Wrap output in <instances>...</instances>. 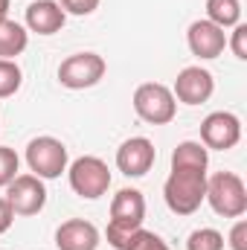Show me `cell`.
Wrapping results in <instances>:
<instances>
[{
  "label": "cell",
  "instance_id": "1",
  "mask_svg": "<svg viewBox=\"0 0 247 250\" xmlns=\"http://www.w3.org/2000/svg\"><path fill=\"white\" fill-rule=\"evenodd\" d=\"M145 221V198L140 189L125 187L111 201V221L105 230V239L114 250H125L134 230H140Z\"/></svg>",
  "mask_w": 247,
  "mask_h": 250
},
{
  "label": "cell",
  "instance_id": "2",
  "mask_svg": "<svg viewBox=\"0 0 247 250\" xmlns=\"http://www.w3.org/2000/svg\"><path fill=\"white\" fill-rule=\"evenodd\" d=\"M206 195V172H192V169H172L166 184H163V198L166 207L175 215H192L201 209Z\"/></svg>",
  "mask_w": 247,
  "mask_h": 250
},
{
  "label": "cell",
  "instance_id": "3",
  "mask_svg": "<svg viewBox=\"0 0 247 250\" xmlns=\"http://www.w3.org/2000/svg\"><path fill=\"white\" fill-rule=\"evenodd\" d=\"M204 201L221 218H242L247 212V187L236 172H215L212 178H206Z\"/></svg>",
  "mask_w": 247,
  "mask_h": 250
},
{
  "label": "cell",
  "instance_id": "4",
  "mask_svg": "<svg viewBox=\"0 0 247 250\" xmlns=\"http://www.w3.org/2000/svg\"><path fill=\"white\" fill-rule=\"evenodd\" d=\"M67 181H70V189L79 198L96 201V198L108 195V189H111V169L102 157L84 154V157H79L67 166Z\"/></svg>",
  "mask_w": 247,
  "mask_h": 250
},
{
  "label": "cell",
  "instance_id": "5",
  "mask_svg": "<svg viewBox=\"0 0 247 250\" xmlns=\"http://www.w3.org/2000/svg\"><path fill=\"white\" fill-rule=\"evenodd\" d=\"M134 111L143 123L148 125H169L178 114V99L172 93V87L160 84V82H145L134 90Z\"/></svg>",
  "mask_w": 247,
  "mask_h": 250
},
{
  "label": "cell",
  "instance_id": "6",
  "mask_svg": "<svg viewBox=\"0 0 247 250\" xmlns=\"http://www.w3.org/2000/svg\"><path fill=\"white\" fill-rule=\"evenodd\" d=\"M26 166L35 178L41 181H56L62 178L70 166V154H67V146L56 137H35L29 140L26 146Z\"/></svg>",
  "mask_w": 247,
  "mask_h": 250
},
{
  "label": "cell",
  "instance_id": "7",
  "mask_svg": "<svg viewBox=\"0 0 247 250\" xmlns=\"http://www.w3.org/2000/svg\"><path fill=\"white\" fill-rule=\"evenodd\" d=\"M105 70L108 64L99 53H73L59 64V82L70 90H84V87H93L105 79Z\"/></svg>",
  "mask_w": 247,
  "mask_h": 250
},
{
  "label": "cell",
  "instance_id": "8",
  "mask_svg": "<svg viewBox=\"0 0 247 250\" xmlns=\"http://www.w3.org/2000/svg\"><path fill=\"white\" fill-rule=\"evenodd\" d=\"M242 140V120L230 111H212L201 123V143L212 151H230Z\"/></svg>",
  "mask_w": 247,
  "mask_h": 250
},
{
  "label": "cell",
  "instance_id": "9",
  "mask_svg": "<svg viewBox=\"0 0 247 250\" xmlns=\"http://www.w3.org/2000/svg\"><path fill=\"white\" fill-rule=\"evenodd\" d=\"M6 201H9L15 215H38L47 207V187L32 172L29 175H18L6 187Z\"/></svg>",
  "mask_w": 247,
  "mask_h": 250
},
{
  "label": "cell",
  "instance_id": "10",
  "mask_svg": "<svg viewBox=\"0 0 247 250\" xmlns=\"http://www.w3.org/2000/svg\"><path fill=\"white\" fill-rule=\"evenodd\" d=\"M172 93H175L178 102H184L189 108L204 105V102H209V96L215 93V79H212V73H209L206 67L189 64V67H184V70L178 73Z\"/></svg>",
  "mask_w": 247,
  "mask_h": 250
},
{
  "label": "cell",
  "instance_id": "11",
  "mask_svg": "<svg viewBox=\"0 0 247 250\" xmlns=\"http://www.w3.org/2000/svg\"><path fill=\"white\" fill-rule=\"evenodd\" d=\"M157 160V148L148 137H128L117 148V169L125 178H143L151 172Z\"/></svg>",
  "mask_w": 247,
  "mask_h": 250
},
{
  "label": "cell",
  "instance_id": "12",
  "mask_svg": "<svg viewBox=\"0 0 247 250\" xmlns=\"http://www.w3.org/2000/svg\"><path fill=\"white\" fill-rule=\"evenodd\" d=\"M186 44H189V53L201 62H212L218 59L224 50H227V32L215 23H209L206 18L201 21H192L189 29H186Z\"/></svg>",
  "mask_w": 247,
  "mask_h": 250
},
{
  "label": "cell",
  "instance_id": "13",
  "mask_svg": "<svg viewBox=\"0 0 247 250\" xmlns=\"http://www.w3.org/2000/svg\"><path fill=\"white\" fill-rule=\"evenodd\" d=\"M99 242H102V233L96 230V224H90L84 218L62 221L56 230V248L59 250H96Z\"/></svg>",
  "mask_w": 247,
  "mask_h": 250
},
{
  "label": "cell",
  "instance_id": "14",
  "mask_svg": "<svg viewBox=\"0 0 247 250\" xmlns=\"http://www.w3.org/2000/svg\"><path fill=\"white\" fill-rule=\"evenodd\" d=\"M67 23V15L59 6V0H35L26 6L23 15V26L26 32H38V35H56Z\"/></svg>",
  "mask_w": 247,
  "mask_h": 250
},
{
  "label": "cell",
  "instance_id": "15",
  "mask_svg": "<svg viewBox=\"0 0 247 250\" xmlns=\"http://www.w3.org/2000/svg\"><path fill=\"white\" fill-rule=\"evenodd\" d=\"M209 166V148L204 143L184 140L172 151V169H192V172H206Z\"/></svg>",
  "mask_w": 247,
  "mask_h": 250
},
{
  "label": "cell",
  "instance_id": "16",
  "mask_svg": "<svg viewBox=\"0 0 247 250\" xmlns=\"http://www.w3.org/2000/svg\"><path fill=\"white\" fill-rule=\"evenodd\" d=\"M29 47V32L23 23L18 21H0V59H9L15 62L23 50Z\"/></svg>",
  "mask_w": 247,
  "mask_h": 250
},
{
  "label": "cell",
  "instance_id": "17",
  "mask_svg": "<svg viewBox=\"0 0 247 250\" xmlns=\"http://www.w3.org/2000/svg\"><path fill=\"white\" fill-rule=\"evenodd\" d=\"M206 21L221 29H233L236 23H242V3L239 0H206Z\"/></svg>",
  "mask_w": 247,
  "mask_h": 250
},
{
  "label": "cell",
  "instance_id": "18",
  "mask_svg": "<svg viewBox=\"0 0 247 250\" xmlns=\"http://www.w3.org/2000/svg\"><path fill=\"white\" fill-rule=\"evenodd\" d=\"M23 84V73L18 62H9V59H0V99H9L21 90Z\"/></svg>",
  "mask_w": 247,
  "mask_h": 250
},
{
  "label": "cell",
  "instance_id": "19",
  "mask_svg": "<svg viewBox=\"0 0 247 250\" xmlns=\"http://www.w3.org/2000/svg\"><path fill=\"white\" fill-rule=\"evenodd\" d=\"M186 250H224V236L212 227L192 230L186 239Z\"/></svg>",
  "mask_w": 247,
  "mask_h": 250
},
{
  "label": "cell",
  "instance_id": "20",
  "mask_svg": "<svg viewBox=\"0 0 247 250\" xmlns=\"http://www.w3.org/2000/svg\"><path fill=\"white\" fill-rule=\"evenodd\" d=\"M125 250H172V248H169L157 233H151V230L140 227V230H134V233H131V239H128Z\"/></svg>",
  "mask_w": 247,
  "mask_h": 250
},
{
  "label": "cell",
  "instance_id": "21",
  "mask_svg": "<svg viewBox=\"0 0 247 250\" xmlns=\"http://www.w3.org/2000/svg\"><path fill=\"white\" fill-rule=\"evenodd\" d=\"M18 166H21V157L15 154V148L0 146V187H9L18 178Z\"/></svg>",
  "mask_w": 247,
  "mask_h": 250
},
{
  "label": "cell",
  "instance_id": "22",
  "mask_svg": "<svg viewBox=\"0 0 247 250\" xmlns=\"http://www.w3.org/2000/svg\"><path fill=\"white\" fill-rule=\"evenodd\" d=\"M227 47L233 50V56L239 62H247V23H236L230 38H227Z\"/></svg>",
  "mask_w": 247,
  "mask_h": 250
},
{
  "label": "cell",
  "instance_id": "23",
  "mask_svg": "<svg viewBox=\"0 0 247 250\" xmlns=\"http://www.w3.org/2000/svg\"><path fill=\"white\" fill-rule=\"evenodd\" d=\"M59 6L64 9V15H79V18H84V15H93V12L99 9V0H59Z\"/></svg>",
  "mask_w": 247,
  "mask_h": 250
},
{
  "label": "cell",
  "instance_id": "24",
  "mask_svg": "<svg viewBox=\"0 0 247 250\" xmlns=\"http://www.w3.org/2000/svg\"><path fill=\"white\" fill-rule=\"evenodd\" d=\"M224 245L230 250H247V221L245 218H239V221L230 227V236H227Z\"/></svg>",
  "mask_w": 247,
  "mask_h": 250
},
{
  "label": "cell",
  "instance_id": "25",
  "mask_svg": "<svg viewBox=\"0 0 247 250\" xmlns=\"http://www.w3.org/2000/svg\"><path fill=\"white\" fill-rule=\"evenodd\" d=\"M12 221H15V212H12L9 201H6V198H0V233H6V230L12 227Z\"/></svg>",
  "mask_w": 247,
  "mask_h": 250
},
{
  "label": "cell",
  "instance_id": "26",
  "mask_svg": "<svg viewBox=\"0 0 247 250\" xmlns=\"http://www.w3.org/2000/svg\"><path fill=\"white\" fill-rule=\"evenodd\" d=\"M9 18V0H0V21Z\"/></svg>",
  "mask_w": 247,
  "mask_h": 250
}]
</instances>
